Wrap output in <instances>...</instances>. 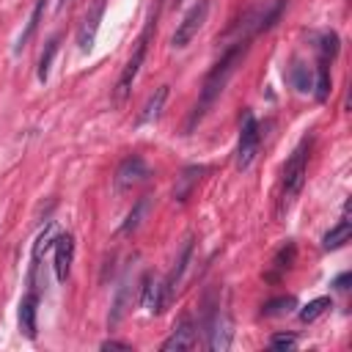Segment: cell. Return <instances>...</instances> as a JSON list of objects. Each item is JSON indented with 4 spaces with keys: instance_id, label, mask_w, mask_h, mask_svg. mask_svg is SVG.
<instances>
[{
    "instance_id": "cell-27",
    "label": "cell",
    "mask_w": 352,
    "mask_h": 352,
    "mask_svg": "<svg viewBox=\"0 0 352 352\" xmlns=\"http://www.w3.org/2000/svg\"><path fill=\"white\" fill-rule=\"evenodd\" d=\"M102 349H124V352H129L132 346H129V344H124V341H104V344H102Z\"/></svg>"
},
{
    "instance_id": "cell-4",
    "label": "cell",
    "mask_w": 352,
    "mask_h": 352,
    "mask_svg": "<svg viewBox=\"0 0 352 352\" xmlns=\"http://www.w3.org/2000/svg\"><path fill=\"white\" fill-rule=\"evenodd\" d=\"M258 143H261V129L258 121L250 110L242 113V124H239V140H236V168L248 170L258 154Z\"/></svg>"
},
{
    "instance_id": "cell-2",
    "label": "cell",
    "mask_w": 352,
    "mask_h": 352,
    "mask_svg": "<svg viewBox=\"0 0 352 352\" xmlns=\"http://www.w3.org/2000/svg\"><path fill=\"white\" fill-rule=\"evenodd\" d=\"M308 154H311V138H305L289 157V162L283 165V176H280V190H278V217H283L292 204L297 201V195L302 192L305 184V173H308Z\"/></svg>"
},
{
    "instance_id": "cell-9",
    "label": "cell",
    "mask_w": 352,
    "mask_h": 352,
    "mask_svg": "<svg viewBox=\"0 0 352 352\" xmlns=\"http://www.w3.org/2000/svg\"><path fill=\"white\" fill-rule=\"evenodd\" d=\"M198 338H195V324L190 322V316H182L179 324L173 327V333L162 341V352H179V349H195Z\"/></svg>"
},
{
    "instance_id": "cell-16",
    "label": "cell",
    "mask_w": 352,
    "mask_h": 352,
    "mask_svg": "<svg viewBox=\"0 0 352 352\" xmlns=\"http://www.w3.org/2000/svg\"><path fill=\"white\" fill-rule=\"evenodd\" d=\"M201 173H204V168H198V165L184 168L182 176H179V182H176V187H173V201H187V195H190L192 184L201 179Z\"/></svg>"
},
{
    "instance_id": "cell-29",
    "label": "cell",
    "mask_w": 352,
    "mask_h": 352,
    "mask_svg": "<svg viewBox=\"0 0 352 352\" xmlns=\"http://www.w3.org/2000/svg\"><path fill=\"white\" fill-rule=\"evenodd\" d=\"M179 3H182V0H170V6H179Z\"/></svg>"
},
{
    "instance_id": "cell-14",
    "label": "cell",
    "mask_w": 352,
    "mask_h": 352,
    "mask_svg": "<svg viewBox=\"0 0 352 352\" xmlns=\"http://www.w3.org/2000/svg\"><path fill=\"white\" fill-rule=\"evenodd\" d=\"M44 8H47V0H36V6H33V11H30V19H28L25 30H22V33H19V38H16V47H14V52H22V50L30 44V38L36 36V30H38V22H41V16H44Z\"/></svg>"
},
{
    "instance_id": "cell-3",
    "label": "cell",
    "mask_w": 352,
    "mask_h": 352,
    "mask_svg": "<svg viewBox=\"0 0 352 352\" xmlns=\"http://www.w3.org/2000/svg\"><path fill=\"white\" fill-rule=\"evenodd\" d=\"M151 30H154V19L146 25L143 36L138 38V44H135L129 60L124 63V69H121V74H118V82H116V91H113V104H124V102H126V96H129V91H132V82H135V77H138V72H140V66H143V60H146V50H148Z\"/></svg>"
},
{
    "instance_id": "cell-8",
    "label": "cell",
    "mask_w": 352,
    "mask_h": 352,
    "mask_svg": "<svg viewBox=\"0 0 352 352\" xmlns=\"http://www.w3.org/2000/svg\"><path fill=\"white\" fill-rule=\"evenodd\" d=\"M146 176H148V165L143 162V157L132 154V157H126L118 165V170H116V187L118 190H129V187L140 184Z\"/></svg>"
},
{
    "instance_id": "cell-22",
    "label": "cell",
    "mask_w": 352,
    "mask_h": 352,
    "mask_svg": "<svg viewBox=\"0 0 352 352\" xmlns=\"http://www.w3.org/2000/svg\"><path fill=\"white\" fill-rule=\"evenodd\" d=\"M319 52H322V60H333L338 55V36L336 33H324L322 36V44H319Z\"/></svg>"
},
{
    "instance_id": "cell-7",
    "label": "cell",
    "mask_w": 352,
    "mask_h": 352,
    "mask_svg": "<svg viewBox=\"0 0 352 352\" xmlns=\"http://www.w3.org/2000/svg\"><path fill=\"white\" fill-rule=\"evenodd\" d=\"M52 250H55V258H52L55 278L60 283H66V278L72 272V261H74V236L72 234H58L52 239Z\"/></svg>"
},
{
    "instance_id": "cell-17",
    "label": "cell",
    "mask_w": 352,
    "mask_h": 352,
    "mask_svg": "<svg viewBox=\"0 0 352 352\" xmlns=\"http://www.w3.org/2000/svg\"><path fill=\"white\" fill-rule=\"evenodd\" d=\"M330 305H333L330 297H316V300H311L308 305L300 308V322H314V319H319Z\"/></svg>"
},
{
    "instance_id": "cell-28",
    "label": "cell",
    "mask_w": 352,
    "mask_h": 352,
    "mask_svg": "<svg viewBox=\"0 0 352 352\" xmlns=\"http://www.w3.org/2000/svg\"><path fill=\"white\" fill-rule=\"evenodd\" d=\"M69 3H72V0H60V3H58V11H63V8L69 6Z\"/></svg>"
},
{
    "instance_id": "cell-24",
    "label": "cell",
    "mask_w": 352,
    "mask_h": 352,
    "mask_svg": "<svg viewBox=\"0 0 352 352\" xmlns=\"http://www.w3.org/2000/svg\"><path fill=\"white\" fill-rule=\"evenodd\" d=\"M292 82H294L297 91H311V74L305 72L302 63H294L292 66Z\"/></svg>"
},
{
    "instance_id": "cell-18",
    "label": "cell",
    "mask_w": 352,
    "mask_h": 352,
    "mask_svg": "<svg viewBox=\"0 0 352 352\" xmlns=\"http://www.w3.org/2000/svg\"><path fill=\"white\" fill-rule=\"evenodd\" d=\"M55 52H58V36H52V38L47 41V47H44V52H41V58H38V80H41V82L50 77V66H52Z\"/></svg>"
},
{
    "instance_id": "cell-15",
    "label": "cell",
    "mask_w": 352,
    "mask_h": 352,
    "mask_svg": "<svg viewBox=\"0 0 352 352\" xmlns=\"http://www.w3.org/2000/svg\"><path fill=\"white\" fill-rule=\"evenodd\" d=\"M349 236H352V223H349V220H341L338 226H333V228L322 236V248H324V250H338L341 245L349 242Z\"/></svg>"
},
{
    "instance_id": "cell-25",
    "label": "cell",
    "mask_w": 352,
    "mask_h": 352,
    "mask_svg": "<svg viewBox=\"0 0 352 352\" xmlns=\"http://www.w3.org/2000/svg\"><path fill=\"white\" fill-rule=\"evenodd\" d=\"M270 346L272 349H294L297 346V338L294 336H286V333H278L270 338Z\"/></svg>"
},
{
    "instance_id": "cell-26",
    "label": "cell",
    "mask_w": 352,
    "mask_h": 352,
    "mask_svg": "<svg viewBox=\"0 0 352 352\" xmlns=\"http://www.w3.org/2000/svg\"><path fill=\"white\" fill-rule=\"evenodd\" d=\"M349 280H352V275H349V272H341V275L333 280V286H336L338 292H346V289H349Z\"/></svg>"
},
{
    "instance_id": "cell-1",
    "label": "cell",
    "mask_w": 352,
    "mask_h": 352,
    "mask_svg": "<svg viewBox=\"0 0 352 352\" xmlns=\"http://www.w3.org/2000/svg\"><path fill=\"white\" fill-rule=\"evenodd\" d=\"M245 52H248V38H239V41H236V44H231V47L223 52V58L209 69V74L204 77V85H201L198 102H195V107H192V113H190V118H187V132H192V129H195V124H201V118H204V116L212 110V104L220 99V94L226 91V85H228L231 74H234V72H236V66L242 63Z\"/></svg>"
},
{
    "instance_id": "cell-19",
    "label": "cell",
    "mask_w": 352,
    "mask_h": 352,
    "mask_svg": "<svg viewBox=\"0 0 352 352\" xmlns=\"http://www.w3.org/2000/svg\"><path fill=\"white\" fill-rule=\"evenodd\" d=\"M294 305H297V302H294V297H275V300L264 302L261 314H264V316H283V314H289Z\"/></svg>"
},
{
    "instance_id": "cell-12",
    "label": "cell",
    "mask_w": 352,
    "mask_h": 352,
    "mask_svg": "<svg viewBox=\"0 0 352 352\" xmlns=\"http://www.w3.org/2000/svg\"><path fill=\"white\" fill-rule=\"evenodd\" d=\"M168 85H160L151 96H148V102H146V107L138 113V124H148V121H157L160 118V113H162V104L168 102Z\"/></svg>"
},
{
    "instance_id": "cell-5",
    "label": "cell",
    "mask_w": 352,
    "mask_h": 352,
    "mask_svg": "<svg viewBox=\"0 0 352 352\" xmlns=\"http://www.w3.org/2000/svg\"><path fill=\"white\" fill-rule=\"evenodd\" d=\"M206 16H209V0H198L184 16H182V22L176 25V30H173V47L176 50H184L195 36H198V30L204 28V22H206Z\"/></svg>"
},
{
    "instance_id": "cell-13",
    "label": "cell",
    "mask_w": 352,
    "mask_h": 352,
    "mask_svg": "<svg viewBox=\"0 0 352 352\" xmlns=\"http://www.w3.org/2000/svg\"><path fill=\"white\" fill-rule=\"evenodd\" d=\"M190 256H192V239H187V242H184V248H182V253H179V258H176V264H173V270H170V272H168V278L162 280V283H165L168 297H170V294H173V289L179 286V280H182V275H184V270H187Z\"/></svg>"
},
{
    "instance_id": "cell-6",
    "label": "cell",
    "mask_w": 352,
    "mask_h": 352,
    "mask_svg": "<svg viewBox=\"0 0 352 352\" xmlns=\"http://www.w3.org/2000/svg\"><path fill=\"white\" fill-rule=\"evenodd\" d=\"M104 8H107V0H91L85 16L80 22V30H77V44L82 52H91L96 33H99V25H102V16H104Z\"/></svg>"
},
{
    "instance_id": "cell-10",
    "label": "cell",
    "mask_w": 352,
    "mask_h": 352,
    "mask_svg": "<svg viewBox=\"0 0 352 352\" xmlns=\"http://www.w3.org/2000/svg\"><path fill=\"white\" fill-rule=\"evenodd\" d=\"M168 292H165V283L162 280H154L151 275L143 278V308L148 314H162V308L168 305Z\"/></svg>"
},
{
    "instance_id": "cell-21",
    "label": "cell",
    "mask_w": 352,
    "mask_h": 352,
    "mask_svg": "<svg viewBox=\"0 0 352 352\" xmlns=\"http://www.w3.org/2000/svg\"><path fill=\"white\" fill-rule=\"evenodd\" d=\"M327 94H330V69L324 60H319V66H316V99L324 102Z\"/></svg>"
},
{
    "instance_id": "cell-23",
    "label": "cell",
    "mask_w": 352,
    "mask_h": 352,
    "mask_svg": "<svg viewBox=\"0 0 352 352\" xmlns=\"http://www.w3.org/2000/svg\"><path fill=\"white\" fill-rule=\"evenodd\" d=\"M292 261H294V245L289 242V245H286V248H280V253L275 256V261H272V264H275V272H272L270 278H275L278 272L289 270V267H292Z\"/></svg>"
},
{
    "instance_id": "cell-20",
    "label": "cell",
    "mask_w": 352,
    "mask_h": 352,
    "mask_svg": "<svg viewBox=\"0 0 352 352\" xmlns=\"http://www.w3.org/2000/svg\"><path fill=\"white\" fill-rule=\"evenodd\" d=\"M146 209H148V201L146 198H140L138 204H135V209L126 214V223L121 226V234H132L138 226H140V220H143V214H146Z\"/></svg>"
},
{
    "instance_id": "cell-11",
    "label": "cell",
    "mask_w": 352,
    "mask_h": 352,
    "mask_svg": "<svg viewBox=\"0 0 352 352\" xmlns=\"http://www.w3.org/2000/svg\"><path fill=\"white\" fill-rule=\"evenodd\" d=\"M38 305V297H36V292H28L22 300H19V330H22V336L25 338H36V308Z\"/></svg>"
}]
</instances>
